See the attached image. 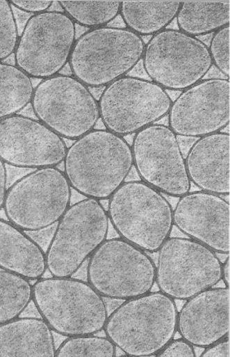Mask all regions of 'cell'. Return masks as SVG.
Here are the masks:
<instances>
[{"mask_svg": "<svg viewBox=\"0 0 230 357\" xmlns=\"http://www.w3.org/2000/svg\"><path fill=\"white\" fill-rule=\"evenodd\" d=\"M63 162L72 189L99 202L109 199L133 168L128 141L106 129H94L74 141Z\"/></svg>", "mask_w": 230, "mask_h": 357, "instance_id": "cell-1", "label": "cell"}, {"mask_svg": "<svg viewBox=\"0 0 230 357\" xmlns=\"http://www.w3.org/2000/svg\"><path fill=\"white\" fill-rule=\"evenodd\" d=\"M177 317L175 300L149 292L124 301L108 316L103 331L126 356H154L174 340Z\"/></svg>", "mask_w": 230, "mask_h": 357, "instance_id": "cell-2", "label": "cell"}, {"mask_svg": "<svg viewBox=\"0 0 230 357\" xmlns=\"http://www.w3.org/2000/svg\"><path fill=\"white\" fill-rule=\"evenodd\" d=\"M32 301L51 331L67 337L97 335L109 316L101 296L88 282L72 277L36 280Z\"/></svg>", "mask_w": 230, "mask_h": 357, "instance_id": "cell-3", "label": "cell"}, {"mask_svg": "<svg viewBox=\"0 0 230 357\" xmlns=\"http://www.w3.org/2000/svg\"><path fill=\"white\" fill-rule=\"evenodd\" d=\"M145 41L126 27L104 26L83 33L69 59L72 76L89 89H100L128 76L142 62Z\"/></svg>", "mask_w": 230, "mask_h": 357, "instance_id": "cell-4", "label": "cell"}, {"mask_svg": "<svg viewBox=\"0 0 230 357\" xmlns=\"http://www.w3.org/2000/svg\"><path fill=\"white\" fill-rule=\"evenodd\" d=\"M108 202V218L120 238L145 252H158L171 234L173 208L140 181H126Z\"/></svg>", "mask_w": 230, "mask_h": 357, "instance_id": "cell-5", "label": "cell"}, {"mask_svg": "<svg viewBox=\"0 0 230 357\" xmlns=\"http://www.w3.org/2000/svg\"><path fill=\"white\" fill-rule=\"evenodd\" d=\"M109 218L101 202L85 199L65 211L56 223L45 252L47 271L56 278H70L104 243Z\"/></svg>", "mask_w": 230, "mask_h": 357, "instance_id": "cell-6", "label": "cell"}, {"mask_svg": "<svg viewBox=\"0 0 230 357\" xmlns=\"http://www.w3.org/2000/svg\"><path fill=\"white\" fill-rule=\"evenodd\" d=\"M72 191L64 172L35 169L8 188L3 210L9 222L26 232L53 227L69 208Z\"/></svg>", "mask_w": 230, "mask_h": 357, "instance_id": "cell-7", "label": "cell"}, {"mask_svg": "<svg viewBox=\"0 0 230 357\" xmlns=\"http://www.w3.org/2000/svg\"><path fill=\"white\" fill-rule=\"evenodd\" d=\"M156 265L147 252L121 238L106 239L89 258L88 283L102 298L129 300L151 292Z\"/></svg>", "mask_w": 230, "mask_h": 357, "instance_id": "cell-8", "label": "cell"}, {"mask_svg": "<svg viewBox=\"0 0 230 357\" xmlns=\"http://www.w3.org/2000/svg\"><path fill=\"white\" fill-rule=\"evenodd\" d=\"M31 105L37 120L63 139L83 137L100 121L98 101L91 89L69 75L42 79Z\"/></svg>", "mask_w": 230, "mask_h": 357, "instance_id": "cell-9", "label": "cell"}, {"mask_svg": "<svg viewBox=\"0 0 230 357\" xmlns=\"http://www.w3.org/2000/svg\"><path fill=\"white\" fill-rule=\"evenodd\" d=\"M142 61L150 81L170 91L181 92L194 86L213 66L205 42L168 28L150 37Z\"/></svg>", "mask_w": 230, "mask_h": 357, "instance_id": "cell-10", "label": "cell"}, {"mask_svg": "<svg viewBox=\"0 0 230 357\" xmlns=\"http://www.w3.org/2000/svg\"><path fill=\"white\" fill-rule=\"evenodd\" d=\"M97 101L105 129L124 138L157 124L167 116L172 103L165 89L134 76L110 84Z\"/></svg>", "mask_w": 230, "mask_h": 357, "instance_id": "cell-11", "label": "cell"}, {"mask_svg": "<svg viewBox=\"0 0 230 357\" xmlns=\"http://www.w3.org/2000/svg\"><path fill=\"white\" fill-rule=\"evenodd\" d=\"M158 252L156 283L173 300H189L222 280L217 253L193 239L168 238Z\"/></svg>", "mask_w": 230, "mask_h": 357, "instance_id": "cell-12", "label": "cell"}, {"mask_svg": "<svg viewBox=\"0 0 230 357\" xmlns=\"http://www.w3.org/2000/svg\"><path fill=\"white\" fill-rule=\"evenodd\" d=\"M75 40V23L63 11L33 14L19 36L15 65L31 79L56 76L68 64Z\"/></svg>", "mask_w": 230, "mask_h": 357, "instance_id": "cell-13", "label": "cell"}, {"mask_svg": "<svg viewBox=\"0 0 230 357\" xmlns=\"http://www.w3.org/2000/svg\"><path fill=\"white\" fill-rule=\"evenodd\" d=\"M131 147L140 181L173 198L180 199L190 192L179 140L168 126L154 124L139 131Z\"/></svg>", "mask_w": 230, "mask_h": 357, "instance_id": "cell-14", "label": "cell"}, {"mask_svg": "<svg viewBox=\"0 0 230 357\" xmlns=\"http://www.w3.org/2000/svg\"><path fill=\"white\" fill-rule=\"evenodd\" d=\"M168 128L178 137L199 139L222 132L230 121V82L202 79L181 91L168 112Z\"/></svg>", "mask_w": 230, "mask_h": 357, "instance_id": "cell-15", "label": "cell"}, {"mask_svg": "<svg viewBox=\"0 0 230 357\" xmlns=\"http://www.w3.org/2000/svg\"><path fill=\"white\" fill-rule=\"evenodd\" d=\"M68 147L63 138L40 121L14 115L0 121V160L17 168L56 167Z\"/></svg>", "mask_w": 230, "mask_h": 357, "instance_id": "cell-16", "label": "cell"}, {"mask_svg": "<svg viewBox=\"0 0 230 357\" xmlns=\"http://www.w3.org/2000/svg\"><path fill=\"white\" fill-rule=\"evenodd\" d=\"M229 202L204 191L188 192L173 209V223L189 238L229 255Z\"/></svg>", "mask_w": 230, "mask_h": 357, "instance_id": "cell-17", "label": "cell"}, {"mask_svg": "<svg viewBox=\"0 0 230 357\" xmlns=\"http://www.w3.org/2000/svg\"><path fill=\"white\" fill-rule=\"evenodd\" d=\"M177 332L191 346L206 349L229 337V289L215 287L186 301Z\"/></svg>", "mask_w": 230, "mask_h": 357, "instance_id": "cell-18", "label": "cell"}, {"mask_svg": "<svg viewBox=\"0 0 230 357\" xmlns=\"http://www.w3.org/2000/svg\"><path fill=\"white\" fill-rule=\"evenodd\" d=\"M229 132L205 136L195 141L185 158L190 181L201 191L229 196Z\"/></svg>", "mask_w": 230, "mask_h": 357, "instance_id": "cell-19", "label": "cell"}, {"mask_svg": "<svg viewBox=\"0 0 230 357\" xmlns=\"http://www.w3.org/2000/svg\"><path fill=\"white\" fill-rule=\"evenodd\" d=\"M0 270L27 280L43 278L47 271L44 249L30 234L0 218Z\"/></svg>", "mask_w": 230, "mask_h": 357, "instance_id": "cell-20", "label": "cell"}, {"mask_svg": "<svg viewBox=\"0 0 230 357\" xmlns=\"http://www.w3.org/2000/svg\"><path fill=\"white\" fill-rule=\"evenodd\" d=\"M53 331L41 318L19 317L0 326V357H55Z\"/></svg>", "mask_w": 230, "mask_h": 357, "instance_id": "cell-21", "label": "cell"}, {"mask_svg": "<svg viewBox=\"0 0 230 357\" xmlns=\"http://www.w3.org/2000/svg\"><path fill=\"white\" fill-rule=\"evenodd\" d=\"M180 6L181 1H121L120 16L126 29L143 38L167 29Z\"/></svg>", "mask_w": 230, "mask_h": 357, "instance_id": "cell-22", "label": "cell"}, {"mask_svg": "<svg viewBox=\"0 0 230 357\" xmlns=\"http://www.w3.org/2000/svg\"><path fill=\"white\" fill-rule=\"evenodd\" d=\"M179 31L197 37L214 34L229 26L230 3L229 2H181L176 17Z\"/></svg>", "mask_w": 230, "mask_h": 357, "instance_id": "cell-23", "label": "cell"}, {"mask_svg": "<svg viewBox=\"0 0 230 357\" xmlns=\"http://www.w3.org/2000/svg\"><path fill=\"white\" fill-rule=\"evenodd\" d=\"M34 89L32 79L16 65L0 62V121L25 109Z\"/></svg>", "mask_w": 230, "mask_h": 357, "instance_id": "cell-24", "label": "cell"}, {"mask_svg": "<svg viewBox=\"0 0 230 357\" xmlns=\"http://www.w3.org/2000/svg\"><path fill=\"white\" fill-rule=\"evenodd\" d=\"M30 280L0 270V326L14 321L32 301Z\"/></svg>", "mask_w": 230, "mask_h": 357, "instance_id": "cell-25", "label": "cell"}, {"mask_svg": "<svg viewBox=\"0 0 230 357\" xmlns=\"http://www.w3.org/2000/svg\"><path fill=\"white\" fill-rule=\"evenodd\" d=\"M75 24L95 29L107 26L120 16L121 1H58Z\"/></svg>", "mask_w": 230, "mask_h": 357, "instance_id": "cell-26", "label": "cell"}, {"mask_svg": "<svg viewBox=\"0 0 230 357\" xmlns=\"http://www.w3.org/2000/svg\"><path fill=\"white\" fill-rule=\"evenodd\" d=\"M116 350L106 337H67L56 349L55 357H116Z\"/></svg>", "mask_w": 230, "mask_h": 357, "instance_id": "cell-27", "label": "cell"}, {"mask_svg": "<svg viewBox=\"0 0 230 357\" xmlns=\"http://www.w3.org/2000/svg\"><path fill=\"white\" fill-rule=\"evenodd\" d=\"M19 39L18 26L9 0H0V62L15 52Z\"/></svg>", "mask_w": 230, "mask_h": 357, "instance_id": "cell-28", "label": "cell"}, {"mask_svg": "<svg viewBox=\"0 0 230 357\" xmlns=\"http://www.w3.org/2000/svg\"><path fill=\"white\" fill-rule=\"evenodd\" d=\"M230 26H227L215 31L208 47L213 63L225 78L230 77L229 67Z\"/></svg>", "mask_w": 230, "mask_h": 357, "instance_id": "cell-29", "label": "cell"}, {"mask_svg": "<svg viewBox=\"0 0 230 357\" xmlns=\"http://www.w3.org/2000/svg\"><path fill=\"white\" fill-rule=\"evenodd\" d=\"M154 357H197L195 347L182 338L173 340Z\"/></svg>", "mask_w": 230, "mask_h": 357, "instance_id": "cell-30", "label": "cell"}, {"mask_svg": "<svg viewBox=\"0 0 230 357\" xmlns=\"http://www.w3.org/2000/svg\"><path fill=\"white\" fill-rule=\"evenodd\" d=\"M19 10L37 14L49 11L54 1L51 0H9Z\"/></svg>", "mask_w": 230, "mask_h": 357, "instance_id": "cell-31", "label": "cell"}, {"mask_svg": "<svg viewBox=\"0 0 230 357\" xmlns=\"http://www.w3.org/2000/svg\"><path fill=\"white\" fill-rule=\"evenodd\" d=\"M199 357H229V337L204 349Z\"/></svg>", "mask_w": 230, "mask_h": 357, "instance_id": "cell-32", "label": "cell"}, {"mask_svg": "<svg viewBox=\"0 0 230 357\" xmlns=\"http://www.w3.org/2000/svg\"><path fill=\"white\" fill-rule=\"evenodd\" d=\"M8 173L6 164L0 160V211L3 209L7 194Z\"/></svg>", "mask_w": 230, "mask_h": 357, "instance_id": "cell-33", "label": "cell"}, {"mask_svg": "<svg viewBox=\"0 0 230 357\" xmlns=\"http://www.w3.org/2000/svg\"><path fill=\"white\" fill-rule=\"evenodd\" d=\"M222 280L225 288L229 289V255L222 263Z\"/></svg>", "mask_w": 230, "mask_h": 357, "instance_id": "cell-34", "label": "cell"}, {"mask_svg": "<svg viewBox=\"0 0 230 357\" xmlns=\"http://www.w3.org/2000/svg\"><path fill=\"white\" fill-rule=\"evenodd\" d=\"M116 357H131V356H126V355L124 354V355H121V356H116Z\"/></svg>", "mask_w": 230, "mask_h": 357, "instance_id": "cell-35", "label": "cell"}]
</instances>
